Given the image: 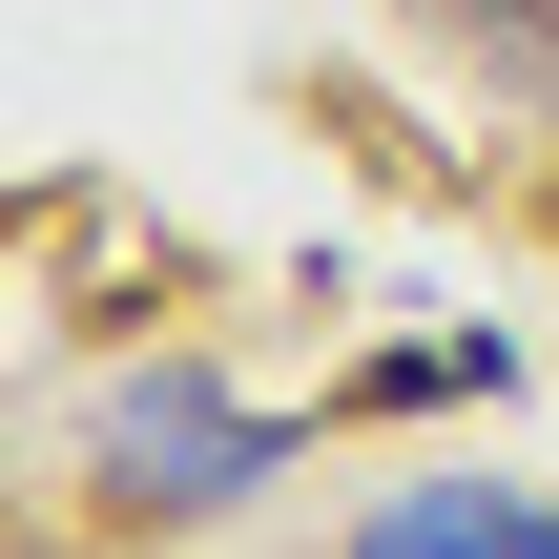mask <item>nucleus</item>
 Wrapping results in <instances>:
<instances>
[{"label": "nucleus", "mask_w": 559, "mask_h": 559, "mask_svg": "<svg viewBox=\"0 0 559 559\" xmlns=\"http://www.w3.org/2000/svg\"><path fill=\"white\" fill-rule=\"evenodd\" d=\"M270 477H311V415H290V394H249V373L187 353V332L104 353V394H83V519H104V539H207V519H249Z\"/></svg>", "instance_id": "1"}, {"label": "nucleus", "mask_w": 559, "mask_h": 559, "mask_svg": "<svg viewBox=\"0 0 559 559\" xmlns=\"http://www.w3.org/2000/svg\"><path fill=\"white\" fill-rule=\"evenodd\" d=\"M332 559H559V498L539 477H477V456L456 477H373Z\"/></svg>", "instance_id": "2"}, {"label": "nucleus", "mask_w": 559, "mask_h": 559, "mask_svg": "<svg viewBox=\"0 0 559 559\" xmlns=\"http://www.w3.org/2000/svg\"><path fill=\"white\" fill-rule=\"evenodd\" d=\"M456 394H477V415L519 394V332H498V311H477V332H394V353H353V415H456Z\"/></svg>", "instance_id": "3"}]
</instances>
